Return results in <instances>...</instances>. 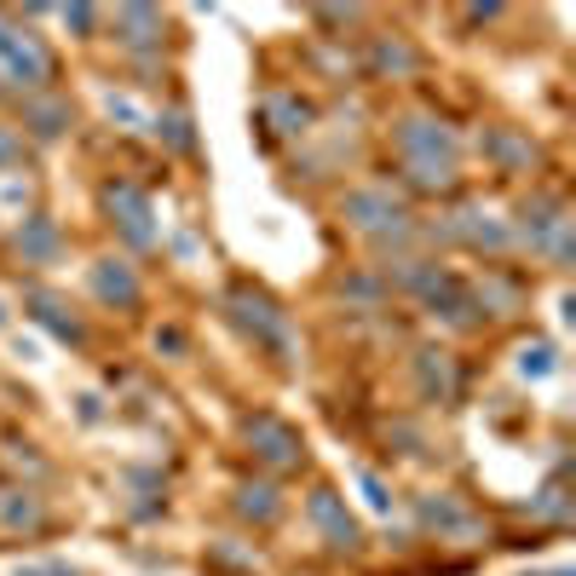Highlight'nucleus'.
Listing matches in <instances>:
<instances>
[{
  "label": "nucleus",
  "mask_w": 576,
  "mask_h": 576,
  "mask_svg": "<svg viewBox=\"0 0 576 576\" xmlns=\"http://www.w3.org/2000/svg\"><path fill=\"white\" fill-rule=\"evenodd\" d=\"M0 329H7V306H0Z\"/></svg>",
  "instance_id": "obj_31"
},
{
  "label": "nucleus",
  "mask_w": 576,
  "mask_h": 576,
  "mask_svg": "<svg viewBox=\"0 0 576 576\" xmlns=\"http://www.w3.org/2000/svg\"><path fill=\"white\" fill-rule=\"evenodd\" d=\"M421 392L427 398H438V403H450L456 398V363L445 358V352H421Z\"/></svg>",
  "instance_id": "obj_16"
},
{
  "label": "nucleus",
  "mask_w": 576,
  "mask_h": 576,
  "mask_svg": "<svg viewBox=\"0 0 576 576\" xmlns=\"http://www.w3.org/2000/svg\"><path fill=\"white\" fill-rule=\"evenodd\" d=\"M23 162V139L12 127H0V174H7V167H18Z\"/></svg>",
  "instance_id": "obj_25"
},
{
  "label": "nucleus",
  "mask_w": 576,
  "mask_h": 576,
  "mask_svg": "<svg viewBox=\"0 0 576 576\" xmlns=\"http://www.w3.org/2000/svg\"><path fill=\"white\" fill-rule=\"evenodd\" d=\"M519 369H525V375H536V381H541V375H548V369H554V352H548V346H530V352L519 358Z\"/></svg>",
  "instance_id": "obj_27"
},
{
  "label": "nucleus",
  "mask_w": 576,
  "mask_h": 576,
  "mask_svg": "<svg viewBox=\"0 0 576 576\" xmlns=\"http://www.w3.org/2000/svg\"><path fill=\"white\" fill-rule=\"evenodd\" d=\"M306 519H312V530L329 541L334 554H352V548H358V519L346 514V501L334 496V490H312V501H306Z\"/></svg>",
  "instance_id": "obj_6"
},
{
  "label": "nucleus",
  "mask_w": 576,
  "mask_h": 576,
  "mask_svg": "<svg viewBox=\"0 0 576 576\" xmlns=\"http://www.w3.org/2000/svg\"><path fill=\"white\" fill-rule=\"evenodd\" d=\"M12 576H81L76 565H18Z\"/></svg>",
  "instance_id": "obj_28"
},
{
  "label": "nucleus",
  "mask_w": 576,
  "mask_h": 576,
  "mask_svg": "<svg viewBox=\"0 0 576 576\" xmlns=\"http://www.w3.org/2000/svg\"><path fill=\"white\" fill-rule=\"evenodd\" d=\"M92 294L105 306H139V277H133L127 260H98L92 265Z\"/></svg>",
  "instance_id": "obj_11"
},
{
  "label": "nucleus",
  "mask_w": 576,
  "mask_h": 576,
  "mask_svg": "<svg viewBox=\"0 0 576 576\" xmlns=\"http://www.w3.org/2000/svg\"><path fill=\"white\" fill-rule=\"evenodd\" d=\"M358 485H363V496H369V507H375V514H387V507H392V496H387V485L375 479V472H358Z\"/></svg>",
  "instance_id": "obj_26"
},
{
  "label": "nucleus",
  "mask_w": 576,
  "mask_h": 576,
  "mask_svg": "<svg viewBox=\"0 0 576 576\" xmlns=\"http://www.w3.org/2000/svg\"><path fill=\"white\" fill-rule=\"evenodd\" d=\"M105 110H110L116 121H127V127H139V133L150 127V116H145L139 105H133V98H116V92H110V98H105Z\"/></svg>",
  "instance_id": "obj_24"
},
{
  "label": "nucleus",
  "mask_w": 576,
  "mask_h": 576,
  "mask_svg": "<svg viewBox=\"0 0 576 576\" xmlns=\"http://www.w3.org/2000/svg\"><path fill=\"white\" fill-rule=\"evenodd\" d=\"M105 208H110V219L121 225V236L133 248H150L156 243V214H150V196L139 191V185H127V179H116V185H105Z\"/></svg>",
  "instance_id": "obj_4"
},
{
  "label": "nucleus",
  "mask_w": 576,
  "mask_h": 576,
  "mask_svg": "<svg viewBox=\"0 0 576 576\" xmlns=\"http://www.w3.org/2000/svg\"><path fill=\"white\" fill-rule=\"evenodd\" d=\"M485 156H496L501 167H530L536 162V145L530 139H519V133H485Z\"/></svg>",
  "instance_id": "obj_18"
},
{
  "label": "nucleus",
  "mask_w": 576,
  "mask_h": 576,
  "mask_svg": "<svg viewBox=\"0 0 576 576\" xmlns=\"http://www.w3.org/2000/svg\"><path fill=\"white\" fill-rule=\"evenodd\" d=\"M530 507H536L541 519H565V514H570V501H565V485H559V479H548V485H541V496H536Z\"/></svg>",
  "instance_id": "obj_22"
},
{
  "label": "nucleus",
  "mask_w": 576,
  "mask_h": 576,
  "mask_svg": "<svg viewBox=\"0 0 576 576\" xmlns=\"http://www.w3.org/2000/svg\"><path fill=\"white\" fill-rule=\"evenodd\" d=\"M52 81V52L41 47V36H29V29H12L0 18V92H36Z\"/></svg>",
  "instance_id": "obj_1"
},
{
  "label": "nucleus",
  "mask_w": 576,
  "mask_h": 576,
  "mask_svg": "<svg viewBox=\"0 0 576 576\" xmlns=\"http://www.w3.org/2000/svg\"><path fill=\"white\" fill-rule=\"evenodd\" d=\"M236 514L254 519V525H271V519L283 514V501H277V490H271V485H243V490H236Z\"/></svg>",
  "instance_id": "obj_17"
},
{
  "label": "nucleus",
  "mask_w": 576,
  "mask_h": 576,
  "mask_svg": "<svg viewBox=\"0 0 576 576\" xmlns=\"http://www.w3.org/2000/svg\"><path fill=\"white\" fill-rule=\"evenodd\" d=\"M116 29H121V47L145 52V47L162 41V12H156V7H121V12H116Z\"/></svg>",
  "instance_id": "obj_12"
},
{
  "label": "nucleus",
  "mask_w": 576,
  "mask_h": 576,
  "mask_svg": "<svg viewBox=\"0 0 576 576\" xmlns=\"http://www.w3.org/2000/svg\"><path fill=\"white\" fill-rule=\"evenodd\" d=\"M375 70H416V52L403 41H381L375 47Z\"/></svg>",
  "instance_id": "obj_23"
},
{
  "label": "nucleus",
  "mask_w": 576,
  "mask_h": 576,
  "mask_svg": "<svg viewBox=\"0 0 576 576\" xmlns=\"http://www.w3.org/2000/svg\"><path fill=\"white\" fill-rule=\"evenodd\" d=\"M150 133H162V139L174 145V150H191V145H196V133H191V116H185V110H167L162 121H150Z\"/></svg>",
  "instance_id": "obj_21"
},
{
  "label": "nucleus",
  "mask_w": 576,
  "mask_h": 576,
  "mask_svg": "<svg viewBox=\"0 0 576 576\" xmlns=\"http://www.w3.org/2000/svg\"><path fill=\"white\" fill-rule=\"evenodd\" d=\"M231 318L243 323V329L254 334L260 346H271V352H277V358H289V352H294V341H289V323H283V312L271 306V300H265L260 289L236 283V289H231Z\"/></svg>",
  "instance_id": "obj_2"
},
{
  "label": "nucleus",
  "mask_w": 576,
  "mask_h": 576,
  "mask_svg": "<svg viewBox=\"0 0 576 576\" xmlns=\"http://www.w3.org/2000/svg\"><path fill=\"white\" fill-rule=\"evenodd\" d=\"M416 191H450L456 185V162H403Z\"/></svg>",
  "instance_id": "obj_20"
},
{
  "label": "nucleus",
  "mask_w": 576,
  "mask_h": 576,
  "mask_svg": "<svg viewBox=\"0 0 576 576\" xmlns=\"http://www.w3.org/2000/svg\"><path fill=\"white\" fill-rule=\"evenodd\" d=\"M41 501L29 490H0V530H41Z\"/></svg>",
  "instance_id": "obj_15"
},
{
  "label": "nucleus",
  "mask_w": 576,
  "mask_h": 576,
  "mask_svg": "<svg viewBox=\"0 0 576 576\" xmlns=\"http://www.w3.org/2000/svg\"><path fill=\"white\" fill-rule=\"evenodd\" d=\"M445 236H450V243H467V248H507V243H514V231L496 225L485 208H461V214H450Z\"/></svg>",
  "instance_id": "obj_10"
},
{
  "label": "nucleus",
  "mask_w": 576,
  "mask_h": 576,
  "mask_svg": "<svg viewBox=\"0 0 576 576\" xmlns=\"http://www.w3.org/2000/svg\"><path fill=\"white\" fill-rule=\"evenodd\" d=\"M421 525L438 530L445 541H479V536H485V525L472 519L456 496H421Z\"/></svg>",
  "instance_id": "obj_8"
},
{
  "label": "nucleus",
  "mask_w": 576,
  "mask_h": 576,
  "mask_svg": "<svg viewBox=\"0 0 576 576\" xmlns=\"http://www.w3.org/2000/svg\"><path fill=\"white\" fill-rule=\"evenodd\" d=\"M265 127L277 133V139H294V133L312 127V105H300V98H289V92H271L265 98Z\"/></svg>",
  "instance_id": "obj_13"
},
{
  "label": "nucleus",
  "mask_w": 576,
  "mask_h": 576,
  "mask_svg": "<svg viewBox=\"0 0 576 576\" xmlns=\"http://www.w3.org/2000/svg\"><path fill=\"white\" fill-rule=\"evenodd\" d=\"M64 23H70V29H92V12L87 7H64Z\"/></svg>",
  "instance_id": "obj_29"
},
{
  "label": "nucleus",
  "mask_w": 576,
  "mask_h": 576,
  "mask_svg": "<svg viewBox=\"0 0 576 576\" xmlns=\"http://www.w3.org/2000/svg\"><path fill=\"white\" fill-rule=\"evenodd\" d=\"M392 139H398L403 162H456V133L432 116H403Z\"/></svg>",
  "instance_id": "obj_5"
},
{
  "label": "nucleus",
  "mask_w": 576,
  "mask_h": 576,
  "mask_svg": "<svg viewBox=\"0 0 576 576\" xmlns=\"http://www.w3.org/2000/svg\"><path fill=\"white\" fill-rule=\"evenodd\" d=\"M64 127H70V105H58V98H36L29 105V133L36 139H58Z\"/></svg>",
  "instance_id": "obj_19"
},
{
  "label": "nucleus",
  "mask_w": 576,
  "mask_h": 576,
  "mask_svg": "<svg viewBox=\"0 0 576 576\" xmlns=\"http://www.w3.org/2000/svg\"><path fill=\"white\" fill-rule=\"evenodd\" d=\"M536 576H570V570H536Z\"/></svg>",
  "instance_id": "obj_30"
},
{
  "label": "nucleus",
  "mask_w": 576,
  "mask_h": 576,
  "mask_svg": "<svg viewBox=\"0 0 576 576\" xmlns=\"http://www.w3.org/2000/svg\"><path fill=\"white\" fill-rule=\"evenodd\" d=\"M346 219L369 236H398L403 231V208L392 202V191H352L346 196Z\"/></svg>",
  "instance_id": "obj_7"
},
{
  "label": "nucleus",
  "mask_w": 576,
  "mask_h": 576,
  "mask_svg": "<svg viewBox=\"0 0 576 576\" xmlns=\"http://www.w3.org/2000/svg\"><path fill=\"white\" fill-rule=\"evenodd\" d=\"M23 306H29V318H36L47 334H58V341H70V346H81L87 341V329H81V318L64 306L58 294H47V289H29L23 294Z\"/></svg>",
  "instance_id": "obj_9"
},
{
  "label": "nucleus",
  "mask_w": 576,
  "mask_h": 576,
  "mask_svg": "<svg viewBox=\"0 0 576 576\" xmlns=\"http://www.w3.org/2000/svg\"><path fill=\"white\" fill-rule=\"evenodd\" d=\"M243 438H248V450L254 461H265L271 472H294L300 461H306V445H300V432L277 416H248L243 421Z\"/></svg>",
  "instance_id": "obj_3"
},
{
  "label": "nucleus",
  "mask_w": 576,
  "mask_h": 576,
  "mask_svg": "<svg viewBox=\"0 0 576 576\" xmlns=\"http://www.w3.org/2000/svg\"><path fill=\"white\" fill-rule=\"evenodd\" d=\"M18 254H23L29 265H47V260L58 254V225L41 219V214L23 219V225H18Z\"/></svg>",
  "instance_id": "obj_14"
}]
</instances>
